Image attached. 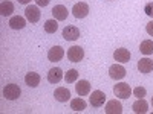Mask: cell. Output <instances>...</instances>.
I'll use <instances>...</instances> for the list:
<instances>
[{
  "mask_svg": "<svg viewBox=\"0 0 153 114\" xmlns=\"http://www.w3.org/2000/svg\"><path fill=\"white\" fill-rule=\"evenodd\" d=\"M113 94L120 99H129V96L132 94V88L126 82H118L113 87Z\"/></svg>",
  "mask_w": 153,
  "mask_h": 114,
  "instance_id": "obj_1",
  "label": "cell"
},
{
  "mask_svg": "<svg viewBox=\"0 0 153 114\" xmlns=\"http://www.w3.org/2000/svg\"><path fill=\"white\" fill-rule=\"evenodd\" d=\"M20 94H22V90L17 84H8L3 88V97L8 100H16L20 97Z\"/></svg>",
  "mask_w": 153,
  "mask_h": 114,
  "instance_id": "obj_2",
  "label": "cell"
},
{
  "mask_svg": "<svg viewBox=\"0 0 153 114\" xmlns=\"http://www.w3.org/2000/svg\"><path fill=\"white\" fill-rule=\"evenodd\" d=\"M84 58V50L80 46H72L68 50V59L71 62H80Z\"/></svg>",
  "mask_w": 153,
  "mask_h": 114,
  "instance_id": "obj_3",
  "label": "cell"
},
{
  "mask_svg": "<svg viewBox=\"0 0 153 114\" xmlns=\"http://www.w3.org/2000/svg\"><path fill=\"white\" fill-rule=\"evenodd\" d=\"M40 9H38V6H34V5H31V6H26V9H25V17H26V20L28 21H31V23H37L38 20H40Z\"/></svg>",
  "mask_w": 153,
  "mask_h": 114,
  "instance_id": "obj_4",
  "label": "cell"
},
{
  "mask_svg": "<svg viewBox=\"0 0 153 114\" xmlns=\"http://www.w3.org/2000/svg\"><path fill=\"white\" fill-rule=\"evenodd\" d=\"M72 14H74L75 18H84V17H87V14H89V6H87V3H84V2L75 3L74 8H72Z\"/></svg>",
  "mask_w": 153,
  "mask_h": 114,
  "instance_id": "obj_5",
  "label": "cell"
},
{
  "mask_svg": "<svg viewBox=\"0 0 153 114\" xmlns=\"http://www.w3.org/2000/svg\"><path fill=\"white\" fill-rule=\"evenodd\" d=\"M63 38L66 41H75L80 38V29L76 26H66L63 29Z\"/></svg>",
  "mask_w": 153,
  "mask_h": 114,
  "instance_id": "obj_6",
  "label": "cell"
},
{
  "mask_svg": "<svg viewBox=\"0 0 153 114\" xmlns=\"http://www.w3.org/2000/svg\"><path fill=\"white\" fill-rule=\"evenodd\" d=\"M109 76L112 79H115V81H120V79H123L126 76V69L121 64H113L109 69Z\"/></svg>",
  "mask_w": 153,
  "mask_h": 114,
  "instance_id": "obj_7",
  "label": "cell"
},
{
  "mask_svg": "<svg viewBox=\"0 0 153 114\" xmlns=\"http://www.w3.org/2000/svg\"><path fill=\"white\" fill-rule=\"evenodd\" d=\"M106 102V94L103 91H100V90H95L92 91L91 94V105L95 107V108H100V107H103Z\"/></svg>",
  "mask_w": 153,
  "mask_h": 114,
  "instance_id": "obj_8",
  "label": "cell"
},
{
  "mask_svg": "<svg viewBox=\"0 0 153 114\" xmlns=\"http://www.w3.org/2000/svg\"><path fill=\"white\" fill-rule=\"evenodd\" d=\"M63 56H65V50H63L61 46H54L52 49H49V52H48V59L51 62L61 61Z\"/></svg>",
  "mask_w": 153,
  "mask_h": 114,
  "instance_id": "obj_9",
  "label": "cell"
},
{
  "mask_svg": "<svg viewBox=\"0 0 153 114\" xmlns=\"http://www.w3.org/2000/svg\"><path fill=\"white\" fill-rule=\"evenodd\" d=\"M61 79H65V73H63V70L60 67H54L51 69L49 73H48V81L51 84H58Z\"/></svg>",
  "mask_w": 153,
  "mask_h": 114,
  "instance_id": "obj_10",
  "label": "cell"
},
{
  "mask_svg": "<svg viewBox=\"0 0 153 114\" xmlns=\"http://www.w3.org/2000/svg\"><path fill=\"white\" fill-rule=\"evenodd\" d=\"M104 113H106V114H121V113H123V105L118 102L117 99L109 100V102L106 104Z\"/></svg>",
  "mask_w": 153,
  "mask_h": 114,
  "instance_id": "obj_11",
  "label": "cell"
},
{
  "mask_svg": "<svg viewBox=\"0 0 153 114\" xmlns=\"http://www.w3.org/2000/svg\"><path fill=\"white\" fill-rule=\"evenodd\" d=\"M52 15L57 21H63L68 18V8L65 5H55L52 8Z\"/></svg>",
  "mask_w": 153,
  "mask_h": 114,
  "instance_id": "obj_12",
  "label": "cell"
},
{
  "mask_svg": "<svg viewBox=\"0 0 153 114\" xmlns=\"http://www.w3.org/2000/svg\"><path fill=\"white\" fill-rule=\"evenodd\" d=\"M138 70L147 75V73H152L153 72V59L150 58H141L138 61Z\"/></svg>",
  "mask_w": 153,
  "mask_h": 114,
  "instance_id": "obj_13",
  "label": "cell"
},
{
  "mask_svg": "<svg viewBox=\"0 0 153 114\" xmlns=\"http://www.w3.org/2000/svg\"><path fill=\"white\" fill-rule=\"evenodd\" d=\"M113 58L118 62H129L130 61V52L124 47H120L113 52Z\"/></svg>",
  "mask_w": 153,
  "mask_h": 114,
  "instance_id": "obj_14",
  "label": "cell"
},
{
  "mask_svg": "<svg viewBox=\"0 0 153 114\" xmlns=\"http://www.w3.org/2000/svg\"><path fill=\"white\" fill-rule=\"evenodd\" d=\"M40 79H42L40 75L35 73V72H29L25 76V82H26V85L31 87V88H35V87L40 85Z\"/></svg>",
  "mask_w": 153,
  "mask_h": 114,
  "instance_id": "obj_15",
  "label": "cell"
},
{
  "mask_svg": "<svg viewBox=\"0 0 153 114\" xmlns=\"http://www.w3.org/2000/svg\"><path fill=\"white\" fill-rule=\"evenodd\" d=\"M26 26V18L25 17H20V15H14L9 18V28L14 29V31H19V29H23Z\"/></svg>",
  "mask_w": 153,
  "mask_h": 114,
  "instance_id": "obj_16",
  "label": "cell"
},
{
  "mask_svg": "<svg viewBox=\"0 0 153 114\" xmlns=\"http://www.w3.org/2000/svg\"><path fill=\"white\" fill-rule=\"evenodd\" d=\"M54 97L58 100V102H68V100L71 99V91L66 87H58L54 91Z\"/></svg>",
  "mask_w": 153,
  "mask_h": 114,
  "instance_id": "obj_17",
  "label": "cell"
},
{
  "mask_svg": "<svg viewBox=\"0 0 153 114\" xmlns=\"http://www.w3.org/2000/svg\"><path fill=\"white\" fill-rule=\"evenodd\" d=\"M75 90H76V93H78V96H86V94L91 93V84H89V81H86V79H81L80 82H76Z\"/></svg>",
  "mask_w": 153,
  "mask_h": 114,
  "instance_id": "obj_18",
  "label": "cell"
},
{
  "mask_svg": "<svg viewBox=\"0 0 153 114\" xmlns=\"http://www.w3.org/2000/svg\"><path fill=\"white\" fill-rule=\"evenodd\" d=\"M132 110L136 113V114H146L149 111V104L146 102L144 99H138L136 102L132 105Z\"/></svg>",
  "mask_w": 153,
  "mask_h": 114,
  "instance_id": "obj_19",
  "label": "cell"
},
{
  "mask_svg": "<svg viewBox=\"0 0 153 114\" xmlns=\"http://www.w3.org/2000/svg\"><path fill=\"white\" fill-rule=\"evenodd\" d=\"M12 12H14V5H12V2L3 0V2L0 3V14L3 17H9V15H12Z\"/></svg>",
  "mask_w": 153,
  "mask_h": 114,
  "instance_id": "obj_20",
  "label": "cell"
},
{
  "mask_svg": "<svg viewBox=\"0 0 153 114\" xmlns=\"http://www.w3.org/2000/svg\"><path fill=\"white\" fill-rule=\"evenodd\" d=\"M71 108L74 111H76V113H81V111L86 110V102L81 97H75V99L71 100Z\"/></svg>",
  "mask_w": 153,
  "mask_h": 114,
  "instance_id": "obj_21",
  "label": "cell"
},
{
  "mask_svg": "<svg viewBox=\"0 0 153 114\" xmlns=\"http://www.w3.org/2000/svg\"><path fill=\"white\" fill-rule=\"evenodd\" d=\"M139 50H141V53H144L146 56L152 55L153 53V41L152 40H144L139 46Z\"/></svg>",
  "mask_w": 153,
  "mask_h": 114,
  "instance_id": "obj_22",
  "label": "cell"
},
{
  "mask_svg": "<svg viewBox=\"0 0 153 114\" xmlns=\"http://www.w3.org/2000/svg\"><path fill=\"white\" fill-rule=\"evenodd\" d=\"M57 29H58V23H57L55 18H54V20H46V21H45V31H46L48 34H55Z\"/></svg>",
  "mask_w": 153,
  "mask_h": 114,
  "instance_id": "obj_23",
  "label": "cell"
},
{
  "mask_svg": "<svg viewBox=\"0 0 153 114\" xmlns=\"http://www.w3.org/2000/svg\"><path fill=\"white\" fill-rule=\"evenodd\" d=\"M76 79H78V72H76L75 69H71V70H68V73H65V81L68 84H72Z\"/></svg>",
  "mask_w": 153,
  "mask_h": 114,
  "instance_id": "obj_24",
  "label": "cell"
},
{
  "mask_svg": "<svg viewBox=\"0 0 153 114\" xmlns=\"http://www.w3.org/2000/svg\"><path fill=\"white\" fill-rule=\"evenodd\" d=\"M146 93H147V90H146L144 87H136L135 90H133V94H135V97H138V99L146 97Z\"/></svg>",
  "mask_w": 153,
  "mask_h": 114,
  "instance_id": "obj_25",
  "label": "cell"
},
{
  "mask_svg": "<svg viewBox=\"0 0 153 114\" xmlns=\"http://www.w3.org/2000/svg\"><path fill=\"white\" fill-rule=\"evenodd\" d=\"M144 12H146V14H147L149 17H152V18H153V2H149V3L146 5Z\"/></svg>",
  "mask_w": 153,
  "mask_h": 114,
  "instance_id": "obj_26",
  "label": "cell"
},
{
  "mask_svg": "<svg viewBox=\"0 0 153 114\" xmlns=\"http://www.w3.org/2000/svg\"><path fill=\"white\" fill-rule=\"evenodd\" d=\"M146 31H147V34H149L150 37H153V20L147 23V26H146Z\"/></svg>",
  "mask_w": 153,
  "mask_h": 114,
  "instance_id": "obj_27",
  "label": "cell"
},
{
  "mask_svg": "<svg viewBox=\"0 0 153 114\" xmlns=\"http://www.w3.org/2000/svg\"><path fill=\"white\" fill-rule=\"evenodd\" d=\"M35 2H37V5H38V6H48L51 0H35Z\"/></svg>",
  "mask_w": 153,
  "mask_h": 114,
  "instance_id": "obj_28",
  "label": "cell"
},
{
  "mask_svg": "<svg viewBox=\"0 0 153 114\" xmlns=\"http://www.w3.org/2000/svg\"><path fill=\"white\" fill-rule=\"evenodd\" d=\"M31 2V0H19V3H22V5H28Z\"/></svg>",
  "mask_w": 153,
  "mask_h": 114,
  "instance_id": "obj_29",
  "label": "cell"
},
{
  "mask_svg": "<svg viewBox=\"0 0 153 114\" xmlns=\"http://www.w3.org/2000/svg\"><path fill=\"white\" fill-rule=\"evenodd\" d=\"M152 105H153V97H152Z\"/></svg>",
  "mask_w": 153,
  "mask_h": 114,
  "instance_id": "obj_30",
  "label": "cell"
}]
</instances>
